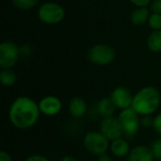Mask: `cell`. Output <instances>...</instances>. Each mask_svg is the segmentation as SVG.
<instances>
[{
	"mask_svg": "<svg viewBox=\"0 0 161 161\" xmlns=\"http://www.w3.org/2000/svg\"><path fill=\"white\" fill-rule=\"evenodd\" d=\"M40 115L39 104L27 96H20L14 99L8 110L10 124L21 130L33 127L38 123Z\"/></svg>",
	"mask_w": 161,
	"mask_h": 161,
	"instance_id": "6da1fadb",
	"label": "cell"
},
{
	"mask_svg": "<svg viewBox=\"0 0 161 161\" xmlns=\"http://www.w3.org/2000/svg\"><path fill=\"white\" fill-rule=\"evenodd\" d=\"M160 104L161 94L159 91L153 86H147L142 88L134 95L131 108L140 116H146L156 113Z\"/></svg>",
	"mask_w": 161,
	"mask_h": 161,
	"instance_id": "7a4b0ae2",
	"label": "cell"
},
{
	"mask_svg": "<svg viewBox=\"0 0 161 161\" xmlns=\"http://www.w3.org/2000/svg\"><path fill=\"white\" fill-rule=\"evenodd\" d=\"M83 145L90 154L99 157L108 152L110 142L100 131H90L84 136Z\"/></svg>",
	"mask_w": 161,
	"mask_h": 161,
	"instance_id": "3957f363",
	"label": "cell"
},
{
	"mask_svg": "<svg viewBox=\"0 0 161 161\" xmlns=\"http://www.w3.org/2000/svg\"><path fill=\"white\" fill-rule=\"evenodd\" d=\"M118 119L121 123L124 135L126 138H133L136 136L142 127L140 115L132 108L121 110Z\"/></svg>",
	"mask_w": 161,
	"mask_h": 161,
	"instance_id": "277c9868",
	"label": "cell"
},
{
	"mask_svg": "<svg viewBox=\"0 0 161 161\" xmlns=\"http://www.w3.org/2000/svg\"><path fill=\"white\" fill-rule=\"evenodd\" d=\"M115 50L107 44H98L90 49L88 58L96 65H108L115 59Z\"/></svg>",
	"mask_w": 161,
	"mask_h": 161,
	"instance_id": "5b68a950",
	"label": "cell"
},
{
	"mask_svg": "<svg viewBox=\"0 0 161 161\" xmlns=\"http://www.w3.org/2000/svg\"><path fill=\"white\" fill-rule=\"evenodd\" d=\"M63 8L56 3H45L39 9V17L45 24H58L64 18Z\"/></svg>",
	"mask_w": 161,
	"mask_h": 161,
	"instance_id": "8992f818",
	"label": "cell"
},
{
	"mask_svg": "<svg viewBox=\"0 0 161 161\" xmlns=\"http://www.w3.org/2000/svg\"><path fill=\"white\" fill-rule=\"evenodd\" d=\"M19 55H20V50L14 42H5L1 43L0 67L2 69H10L16 64Z\"/></svg>",
	"mask_w": 161,
	"mask_h": 161,
	"instance_id": "52a82bcc",
	"label": "cell"
},
{
	"mask_svg": "<svg viewBox=\"0 0 161 161\" xmlns=\"http://www.w3.org/2000/svg\"><path fill=\"white\" fill-rule=\"evenodd\" d=\"M100 132L109 141L113 142L117 139L123 138L124 131L118 117L104 118L100 124Z\"/></svg>",
	"mask_w": 161,
	"mask_h": 161,
	"instance_id": "ba28073f",
	"label": "cell"
},
{
	"mask_svg": "<svg viewBox=\"0 0 161 161\" xmlns=\"http://www.w3.org/2000/svg\"><path fill=\"white\" fill-rule=\"evenodd\" d=\"M109 97L113 101L116 108L123 110L132 107L134 95H132L128 88L124 86H119L111 92Z\"/></svg>",
	"mask_w": 161,
	"mask_h": 161,
	"instance_id": "9c48e42d",
	"label": "cell"
},
{
	"mask_svg": "<svg viewBox=\"0 0 161 161\" xmlns=\"http://www.w3.org/2000/svg\"><path fill=\"white\" fill-rule=\"evenodd\" d=\"M38 104L41 113L48 117H54L58 115L62 109L61 100L53 95H47L42 98Z\"/></svg>",
	"mask_w": 161,
	"mask_h": 161,
	"instance_id": "30bf717a",
	"label": "cell"
},
{
	"mask_svg": "<svg viewBox=\"0 0 161 161\" xmlns=\"http://www.w3.org/2000/svg\"><path fill=\"white\" fill-rule=\"evenodd\" d=\"M128 161H154L151 148L146 145H137L131 149L128 155Z\"/></svg>",
	"mask_w": 161,
	"mask_h": 161,
	"instance_id": "8fae6325",
	"label": "cell"
},
{
	"mask_svg": "<svg viewBox=\"0 0 161 161\" xmlns=\"http://www.w3.org/2000/svg\"><path fill=\"white\" fill-rule=\"evenodd\" d=\"M109 150L114 157L119 158L128 157L131 151L129 142L124 138H120L113 142H110Z\"/></svg>",
	"mask_w": 161,
	"mask_h": 161,
	"instance_id": "7c38bea8",
	"label": "cell"
},
{
	"mask_svg": "<svg viewBox=\"0 0 161 161\" xmlns=\"http://www.w3.org/2000/svg\"><path fill=\"white\" fill-rule=\"evenodd\" d=\"M88 109L86 101L79 96H75L71 99L69 103V112L73 118L80 119L85 116Z\"/></svg>",
	"mask_w": 161,
	"mask_h": 161,
	"instance_id": "4fadbf2b",
	"label": "cell"
},
{
	"mask_svg": "<svg viewBox=\"0 0 161 161\" xmlns=\"http://www.w3.org/2000/svg\"><path fill=\"white\" fill-rule=\"evenodd\" d=\"M116 108H117L110 97H104L97 104V111L103 119L112 117Z\"/></svg>",
	"mask_w": 161,
	"mask_h": 161,
	"instance_id": "5bb4252c",
	"label": "cell"
},
{
	"mask_svg": "<svg viewBox=\"0 0 161 161\" xmlns=\"http://www.w3.org/2000/svg\"><path fill=\"white\" fill-rule=\"evenodd\" d=\"M17 75L10 69H3L0 73V82L4 87H11L16 83Z\"/></svg>",
	"mask_w": 161,
	"mask_h": 161,
	"instance_id": "9a60e30c",
	"label": "cell"
},
{
	"mask_svg": "<svg viewBox=\"0 0 161 161\" xmlns=\"http://www.w3.org/2000/svg\"><path fill=\"white\" fill-rule=\"evenodd\" d=\"M148 47L153 52H161V29L156 30L150 34L147 42Z\"/></svg>",
	"mask_w": 161,
	"mask_h": 161,
	"instance_id": "2e32d148",
	"label": "cell"
},
{
	"mask_svg": "<svg viewBox=\"0 0 161 161\" xmlns=\"http://www.w3.org/2000/svg\"><path fill=\"white\" fill-rule=\"evenodd\" d=\"M132 23L134 25H142L149 20V11L146 8H141L133 11L131 16Z\"/></svg>",
	"mask_w": 161,
	"mask_h": 161,
	"instance_id": "e0dca14e",
	"label": "cell"
},
{
	"mask_svg": "<svg viewBox=\"0 0 161 161\" xmlns=\"http://www.w3.org/2000/svg\"><path fill=\"white\" fill-rule=\"evenodd\" d=\"M12 2L17 8L26 10L32 8L39 2V0H12Z\"/></svg>",
	"mask_w": 161,
	"mask_h": 161,
	"instance_id": "ac0fdd59",
	"label": "cell"
},
{
	"mask_svg": "<svg viewBox=\"0 0 161 161\" xmlns=\"http://www.w3.org/2000/svg\"><path fill=\"white\" fill-rule=\"evenodd\" d=\"M150 148L155 160L161 161V139H157L156 141H154Z\"/></svg>",
	"mask_w": 161,
	"mask_h": 161,
	"instance_id": "d6986e66",
	"label": "cell"
},
{
	"mask_svg": "<svg viewBox=\"0 0 161 161\" xmlns=\"http://www.w3.org/2000/svg\"><path fill=\"white\" fill-rule=\"evenodd\" d=\"M149 25L156 29V30H160L161 29V14L158 13H153L148 20Z\"/></svg>",
	"mask_w": 161,
	"mask_h": 161,
	"instance_id": "ffe728a7",
	"label": "cell"
},
{
	"mask_svg": "<svg viewBox=\"0 0 161 161\" xmlns=\"http://www.w3.org/2000/svg\"><path fill=\"white\" fill-rule=\"evenodd\" d=\"M154 125V118L152 115H146V116H141V126L144 128H150L153 127Z\"/></svg>",
	"mask_w": 161,
	"mask_h": 161,
	"instance_id": "44dd1931",
	"label": "cell"
},
{
	"mask_svg": "<svg viewBox=\"0 0 161 161\" xmlns=\"http://www.w3.org/2000/svg\"><path fill=\"white\" fill-rule=\"evenodd\" d=\"M153 128L156 131V133L158 135H159L161 137V112L157 114L154 117V125H153Z\"/></svg>",
	"mask_w": 161,
	"mask_h": 161,
	"instance_id": "7402d4cb",
	"label": "cell"
},
{
	"mask_svg": "<svg viewBox=\"0 0 161 161\" xmlns=\"http://www.w3.org/2000/svg\"><path fill=\"white\" fill-rule=\"evenodd\" d=\"M24 161H50L45 156L40 155V154H34V155H30L29 157H27Z\"/></svg>",
	"mask_w": 161,
	"mask_h": 161,
	"instance_id": "603a6c76",
	"label": "cell"
},
{
	"mask_svg": "<svg viewBox=\"0 0 161 161\" xmlns=\"http://www.w3.org/2000/svg\"><path fill=\"white\" fill-rule=\"evenodd\" d=\"M152 10L154 13L161 14V0H155L152 4Z\"/></svg>",
	"mask_w": 161,
	"mask_h": 161,
	"instance_id": "cb8c5ba5",
	"label": "cell"
},
{
	"mask_svg": "<svg viewBox=\"0 0 161 161\" xmlns=\"http://www.w3.org/2000/svg\"><path fill=\"white\" fill-rule=\"evenodd\" d=\"M0 161H12V158L9 153L6 151H0Z\"/></svg>",
	"mask_w": 161,
	"mask_h": 161,
	"instance_id": "d4e9b609",
	"label": "cell"
},
{
	"mask_svg": "<svg viewBox=\"0 0 161 161\" xmlns=\"http://www.w3.org/2000/svg\"><path fill=\"white\" fill-rule=\"evenodd\" d=\"M130 1H131L134 5H136V6H138V7L143 8V7L147 6V5L150 3L151 0H130Z\"/></svg>",
	"mask_w": 161,
	"mask_h": 161,
	"instance_id": "484cf974",
	"label": "cell"
},
{
	"mask_svg": "<svg viewBox=\"0 0 161 161\" xmlns=\"http://www.w3.org/2000/svg\"><path fill=\"white\" fill-rule=\"evenodd\" d=\"M97 161H113V159L109 155H108L106 153L104 155H101V156L97 157Z\"/></svg>",
	"mask_w": 161,
	"mask_h": 161,
	"instance_id": "4316f807",
	"label": "cell"
},
{
	"mask_svg": "<svg viewBox=\"0 0 161 161\" xmlns=\"http://www.w3.org/2000/svg\"><path fill=\"white\" fill-rule=\"evenodd\" d=\"M61 161H77L75 158H74L73 156H65L62 158Z\"/></svg>",
	"mask_w": 161,
	"mask_h": 161,
	"instance_id": "83f0119b",
	"label": "cell"
},
{
	"mask_svg": "<svg viewBox=\"0 0 161 161\" xmlns=\"http://www.w3.org/2000/svg\"><path fill=\"white\" fill-rule=\"evenodd\" d=\"M84 161H92V160H84Z\"/></svg>",
	"mask_w": 161,
	"mask_h": 161,
	"instance_id": "f1b7e54d",
	"label": "cell"
}]
</instances>
